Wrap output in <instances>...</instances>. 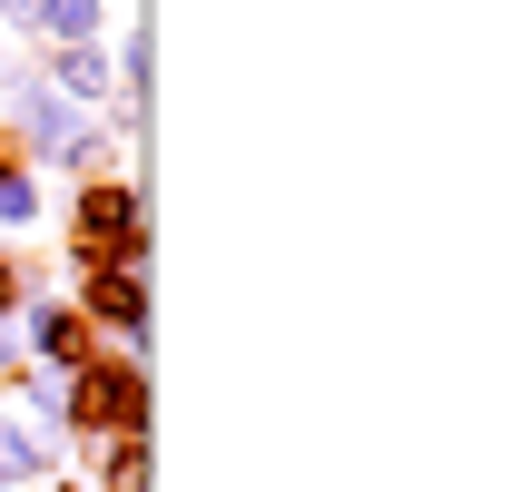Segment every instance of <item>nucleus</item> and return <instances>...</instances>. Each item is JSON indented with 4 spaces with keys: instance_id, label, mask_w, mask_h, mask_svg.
Listing matches in <instances>:
<instances>
[{
    "instance_id": "1",
    "label": "nucleus",
    "mask_w": 512,
    "mask_h": 492,
    "mask_svg": "<svg viewBox=\"0 0 512 492\" xmlns=\"http://www.w3.org/2000/svg\"><path fill=\"white\" fill-rule=\"evenodd\" d=\"M60 256L69 276L79 266H148V197H138V178H79L60 207Z\"/></svg>"
},
{
    "instance_id": "2",
    "label": "nucleus",
    "mask_w": 512,
    "mask_h": 492,
    "mask_svg": "<svg viewBox=\"0 0 512 492\" xmlns=\"http://www.w3.org/2000/svg\"><path fill=\"white\" fill-rule=\"evenodd\" d=\"M60 414H69V453L109 443V433H148V365L138 355H89L60 374Z\"/></svg>"
},
{
    "instance_id": "3",
    "label": "nucleus",
    "mask_w": 512,
    "mask_h": 492,
    "mask_svg": "<svg viewBox=\"0 0 512 492\" xmlns=\"http://www.w3.org/2000/svg\"><path fill=\"white\" fill-rule=\"evenodd\" d=\"M69 306L89 315V335L109 355H138L148 345V266H79L69 276Z\"/></svg>"
},
{
    "instance_id": "4",
    "label": "nucleus",
    "mask_w": 512,
    "mask_h": 492,
    "mask_svg": "<svg viewBox=\"0 0 512 492\" xmlns=\"http://www.w3.org/2000/svg\"><path fill=\"white\" fill-rule=\"evenodd\" d=\"M20 355H30L40 374H69V365H89V355H99V335H89V315L50 286V296H30V306H20Z\"/></svg>"
},
{
    "instance_id": "5",
    "label": "nucleus",
    "mask_w": 512,
    "mask_h": 492,
    "mask_svg": "<svg viewBox=\"0 0 512 492\" xmlns=\"http://www.w3.org/2000/svg\"><path fill=\"white\" fill-rule=\"evenodd\" d=\"M40 89H50V99H69V109H99V99L119 89L109 40H60V50H40Z\"/></svg>"
},
{
    "instance_id": "6",
    "label": "nucleus",
    "mask_w": 512,
    "mask_h": 492,
    "mask_svg": "<svg viewBox=\"0 0 512 492\" xmlns=\"http://www.w3.org/2000/svg\"><path fill=\"white\" fill-rule=\"evenodd\" d=\"M10 30L40 40V50H60V40H109V0H20Z\"/></svg>"
},
{
    "instance_id": "7",
    "label": "nucleus",
    "mask_w": 512,
    "mask_h": 492,
    "mask_svg": "<svg viewBox=\"0 0 512 492\" xmlns=\"http://www.w3.org/2000/svg\"><path fill=\"white\" fill-rule=\"evenodd\" d=\"M50 473H60V453L20 424V414H0V492H30V483H50Z\"/></svg>"
},
{
    "instance_id": "8",
    "label": "nucleus",
    "mask_w": 512,
    "mask_h": 492,
    "mask_svg": "<svg viewBox=\"0 0 512 492\" xmlns=\"http://www.w3.org/2000/svg\"><path fill=\"white\" fill-rule=\"evenodd\" d=\"M89 492H148V433L89 443Z\"/></svg>"
},
{
    "instance_id": "9",
    "label": "nucleus",
    "mask_w": 512,
    "mask_h": 492,
    "mask_svg": "<svg viewBox=\"0 0 512 492\" xmlns=\"http://www.w3.org/2000/svg\"><path fill=\"white\" fill-rule=\"evenodd\" d=\"M50 217V187H40V168H0V237H30Z\"/></svg>"
},
{
    "instance_id": "10",
    "label": "nucleus",
    "mask_w": 512,
    "mask_h": 492,
    "mask_svg": "<svg viewBox=\"0 0 512 492\" xmlns=\"http://www.w3.org/2000/svg\"><path fill=\"white\" fill-rule=\"evenodd\" d=\"M30 296H50V256H20V246H0V315H20Z\"/></svg>"
},
{
    "instance_id": "11",
    "label": "nucleus",
    "mask_w": 512,
    "mask_h": 492,
    "mask_svg": "<svg viewBox=\"0 0 512 492\" xmlns=\"http://www.w3.org/2000/svg\"><path fill=\"white\" fill-rule=\"evenodd\" d=\"M20 365H30V355H20V315H0V384H10Z\"/></svg>"
},
{
    "instance_id": "12",
    "label": "nucleus",
    "mask_w": 512,
    "mask_h": 492,
    "mask_svg": "<svg viewBox=\"0 0 512 492\" xmlns=\"http://www.w3.org/2000/svg\"><path fill=\"white\" fill-rule=\"evenodd\" d=\"M40 492H89V473H50V483H40Z\"/></svg>"
},
{
    "instance_id": "13",
    "label": "nucleus",
    "mask_w": 512,
    "mask_h": 492,
    "mask_svg": "<svg viewBox=\"0 0 512 492\" xmlns=\"http://www.w3.org/2000/svg\"><path fill=\"white\" fill-rule=\"evenodd\" d=\"M10 10H20V0H0V30H10Z\"/></svg>"
}]
</instances>
